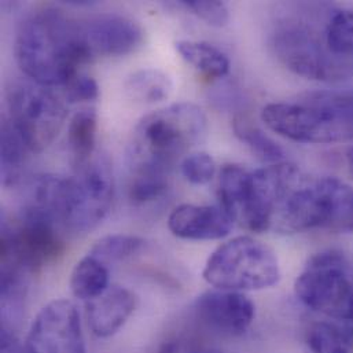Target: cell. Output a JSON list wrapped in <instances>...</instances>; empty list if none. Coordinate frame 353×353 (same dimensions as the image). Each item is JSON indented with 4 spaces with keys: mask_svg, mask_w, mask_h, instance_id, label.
Masks as SVG:
<instances>
[{
    "mask_svg": "<svg viewBox=\"0 0 353 353\" xmlns=\"http://www.w3.org/2000/svg\"><path fill=\"white\" fill-rule=\"evenodd\" d=\"M99 97V85L95 79L77 74L63 85V98L68 103L92 102Z\"/></svg>",
    "mask_w": 353,
    "mask_h": 353,
    "instance_id": "f1b7e54d",
    "label": "cell"
},
{
    "mask_svg": "<svg viewBox=\"0 0 353 353\" xmlns=\"http://www.w3.org/2000/svg\"><path fill=\"white\" fill-rule=\"evenodd\" d=\"M347 325H348V327H347V329H348V330H350V332H351V334H352V336H353V316H352V319H351V321H350V322H348V323H347Z\"/></svg>",
    "mask_w": 353,
    "mask_h": 353,
    "instance_id": "4dcf8cb0",
    "label": "cell"
},
{
    "mask_svg": "<svg viewBox=\"0 0 353 353\" xmlns=\"http://www.w3.org/2000/svg\"><path fill=\"white\" fill-rule=\"evenodd\" d=\"M194 312L212 330L225 336H241L252 326L256 308L241 292L216 289L196 299Z\"/></svg>",
    "mask_w": 353,
    "mask_h": 353,
    "instance_id": "4fadbf2b",
    "label": "cell"
},
{
    "mask_svg": "<svg viewBox=\"0 0 353 353\" xmlns=\"http://www.w3.org/2000/svg\"><path fill=\"white\" fill-rule=\"evenodd\" d=\"M232 131L235 137L263 161L272 164L283 163V149L249 117L242 114L235 116L232 120Z\"/></svg>",
    "mask_w": 353,
    "mask_h": 353,
    "instance_id": "7402d4cb",
    "label": "cell"
},
{
    "mask_svg": "<svg viewBox=\"0 0 353 353\" xmlns=\"http://www.w3.org/2000/svg\"><path fill=\"white\" fill-rule=\"evenodd\" d=\"M208 135L203 110L179 102L145 116L137 125L130 145L132 174L171 175L177 161L201 145Z\"/></svg>",
    "mask_w": 353,
    "mask_h": 353,
    "instance_id": "7a4b0ae2",
    "label": "cell"
},
{
    "mask_svg": "<svg viewBox=\"0 0 353 353\" xmlns=\"http://www.w3.org/2000/svg\"><path fill=\"white\" fill-rule=\"evenodd\" d=\"M143 246L145 241L139 236L116 234L99 239L91 249L90 254L108 265L109 263H116L132 257L141 252Z\"/></svg>",
    "mask_w": 353,
    "mask_h": 353,
    "instance_id": "cb8c5ba5",
    "label": "cell"
},
{
    "mask_svg": "<svg viewBox=\"0 0 353 353\" xmlns=\"http://www.w3.org/2000/svg\"><path fill=\"white\" fill-rule=\"evenodd\" d=\"M174 84L171 77L159 69H141L131 73L124 81L125 95L137 102L153 105L170 98Z\"/></svg>",
    "mask_w": 353,
    "mask_h": 353,
    "instance_id": "e0dca14e",
    "label": "cell"
},
{
    "mask_svg": "<svg viewBox=\"0 0 353 353\" xmlns=\"http://www.w3.org/2000/svg\"><path fill=\"white\" fill-rule=\"evenodd\" d=\"M109 288V270L101 260L88 254L74 265L70 275V290L76 299L88 303Z\"/></svg>",
    "mask_w": 353,
    "mask_h": 353,
    "instance_id": "d6986e66",
    "label": "cell"
},
{
    "mask_svg": "<svg viewBox=\"0 0 353 353\" xmlns=\"http://www.w3.org/2000/svg\"><path fill=\"white\" fill-rule=\"evenodd\" d=\"M329 48L341 57L353 58V12L343 11L336 14L326 30Z\"/></svg>",
    "mask_w": 353,
    "mask_h": 353,
    "instance_id": "484cf974",
    "label": "cell"
},
{
    "mask_svg": "<svg viewBox=\"0 0 353 353\" xmlns=\"http://www.w3.org/2000/svg\"><path fill=\"white\" fill-rule=\"evenodd\" d=\"M26 150L29 149L14 124L10 119L4 120L1 125V181L4 187H14L19 183Z\"/></svg>",
    "mask_w": 353,
    "mask_h": 353,
    "instance_id": "44dd1931",
    "label": "cell"
},
{
    "mask_svg": "<svg viewBox=\"0 0 353 353\" xmlns=\"http://www.w3.org/2000/svg\"><path fill=\"white\" fill-rule=\"evenodd\" d=\"M170 176L163 174H132L130 184V199L135 205L157 201L170 188Z\"/></svg>",
    "mask_w": 353,
    "mask_h": 353,
    "instance_id": "d4e9b609",
    "label": "cell"
},
{
    "mask_svg": "<svg viewBox=\"0 0 353 353\" xmlns=\"http://www.w3.org/2000/svg\"><path fill=\"white\" fill-rule=\"evenodd\" d=\"M175 46L180 57L208 79H223L228 74L230 59L217 47L194 40H180Z\"/></svg>",
    "mask_w": 353,
    "mask_h": 353,
    "instance_id": "ac0fdd59",
    "label": "cell"
},
{
    "mask_svg": "<svg viewBox=\"0 0 353 353\" xmlns=\"http://www.w3.org/2000/svg\"><path fill=\"white\" fill-rule=\"evenodd\" d=\"M263 123L275 134L300 143L329 145L353 139V120L304 95L299 102L270 103Z\"/></svg>",
    "mask_w": 353,
    "mask_h": 353,
    "instance_id": "52a82bcc",
    "label": "cell"
},
{
    "mask_svg": "<svg viewBox=\"0 0 353 353\" xmlns=\"http://www.w3.org/2000/svg\"><path fill=\"white\" fill-rule=\"evenodd\" d=\"M307 345L312 353H353V336L336 323L318 322L308 330Z\"/></svg>",
    "mask_w": 353,
    "mask_h": 353,
    "instance_id": "603a6c76",
    "label": "cell"
},
{
    "mask_svg": "<svg viewBox=\"0 0 353 353\" xmlns=\"http://www.w3.org/2000/svg\"><path fill=\"white\" fill-rule=\"evenodd\" d=\"M168 227L181 239L214 241L231 232L234 220L220 205L183 203L170 214Z\"/></svg>",
    "mask_w": 353,
    "mask_h": 353,
    "instance_id": "5bb4252c",
    "label": "cell"
},
{
    "mask_svg": "<svg viewBox=\"0 0 353 353\" xmlns=\"http://www.w3.org/2000/svg\"><path fill=\"white\" fill-rule=\"evenodd\" d=\"M57 223L34 216H19L12 224L3 223L1 267H11L32 275L54 263L65 250Z\"/></svg>",
    "mask_w": 353,
    "mask_h": 353,
    "instance_id": "30bf717a",
    "label": "cell"
},
{
    "mask_svg": "<svg viewBox=\"0 0 353 353\" xmlns=\"http://www.w3.org/2000/svg\"><path fill=\"white\" fill-rule=\"evenodd\" d=\"M250 183V172L239 165H224L219 175L217 196L219 205L236 223L248 196Z\"/></svg>",
    "mask_w": 353,
    "mask_h": 353,
    "instance_id": "ffe728a7",
    "label": "cell"
},
{
    "mask_svg": "<svg viewBox=\"0 0 353 353\" xmlns=\"http://www.w3.org/2000/svg\"><path fill=\"white\" fill-rule=\"evenodd\" d=\"M181 4L210 26L224 28L230 22V11L223 1L185 0L181 1Z\"/></svg>",
    "mask_w": 353,
    "mask_h": 353,
    "instance_id": "83f0119b",
    "label": "cell"
},
{
    "mask_svg": "<svg viewBox=\"0 0 353 353\" xmlns=\"http://www.w3.org/2000/svg\"><path fill=\"white\" fill-rule=\"evenodd\" d=\"M199 353H217V352H199Z\"/></svg>",
    "mask_w": 353,
    "mask_h": 353,
    "instance_id": "1f68e13d",
    "label": "cell"
},
{
    "mask_svg": "<svg viewBox=\"0 0 353 353\" xmlns=\"http://www.w3.org/2000/svg\"><path fill=\"white\" fill-rule=\"evenodd\" d=\"M272 47L278 59L293 73L308 80L336 83L353 77V58L334 54L326 39L301 23L281 26Z\"/></svg>",
    "mask_w": 353,
    "mask_h": 353,
    "instance_id": "ba28073f",
    "label": "cell"
},
{
    "mask_svg": "<svg viewBox=\"0 0 353 353\" xmlns=\"http://www.w3.org/2000/svg\"><path fill=\"white\" fill-rule=\"evenodd\" d=\"M347 161H348V167L351 170V174L353 175V146L347 153Z\"/></svg>",
    "mask_w": 353,
    "mask_h": 353,
    "instance_id": "f546056e",
    "label": "cell"
},
{
    "mask_svg": "<svg viewBox=\"0 0 353 353\" xmlns=\"http://www.w3.org/2000/svg\"><path fill=\"white\" fill-rule=\"evenodd\" d=\"M80 28L91 59L131 54L142 46L145 36L138 22L119 14H103L80 21Z\"/></svg>",
    "mask_w": 353,
    "mask_h": 353,
    "instance_id": "7c38bea8",
    "label": "cell"
},
{
    "mask_svg": "<svg viewBox=\"0 0 353 353\" xmlns=\"http://www.w3.org/2000/svg\"><path fill=\"white\" fill-rule=\"evenodd\" d=\"M138 299L127 288L110 286L97 299L87 304V322L91 332L98 337L116 334L131 318Z\"/></svg>",
    "mask_w": 353,
    "mask_h": 353,
    "instance_id": "9a60e30c",
    "label": "cell"
},
{
    "mask_svg": "<svg viewBox=\"0 0 353 353\" xmlns=\"http://www.w3.org/2000/svg\"><path fill=\"white\" fill-rule=\"evenodd\" d=\"M180 170L181 175L185 177L187 181L196 185H202L209 183L214 177L216 164L210 154L199 152L184 157Z\"/></svg>",
    "mask_w": 353,
    "mask_h": 353,
    "instance_id": "4316f807",
    "label": "cell"
},
{
    "mask_svg": "<svg viewBox=\"0 0 353 353\" xmlns=\"http://www.w3.org/2000/svg\"><path fill=\"white\" fill-rule=\"evenodd\" d=\"M297 299L329 318L350 322L353 316V263L337 250L310 259L294 285Z\"/></svg>",
    "mask_w": 353,
    "mask_h": 353,
    "instance_id": "8992f818",
    "label": "cell"
},
{
    "mask_svg": "<svg viewBox=\"0 0 353 353\" xmlns=\"http://www.w3.org/2000/svg\"><path fill=\"white\" fill-rule=\"evenodd\" d=\"M14 54L26 79L47 87H63L91 61L80 21L54 8L29 14L17 29Z\"/></svg>",
    "mask_w": 353,
    "mask_h": 353,
    "instance_id": "6da1fadb",
    "label": "cell"
},
{
    "mask_svg": "<svg viewBox=\"0 0 353 353\" xmlns=\"http://www.w3.org/2000/svg\"><path fill=\"white\" fill-rule=\"evenodd\" d=\"M98 132V114L95 109H81L69 123L68 146L74 171L87 165L95 153Z\"/></svg>",
    "mask_w": 353,
    "mask_h": 353,
    "instance_id": "2e32d148",
    "label": "cell"
},
{
    "mask_svg": "<svg viewBox=\"0 0 353 353\" xmlns=\"http://www.w3.org/2000/svg\"><path fill=\"white\" fill-rule=\"evenodd\" d=\"M114 195L112 163L106 154L94 159L66 179L61 224L76 232L95 228L109 213Z\"/></svg>",
    "mask_w": 353,
    "mask_h": 353,
    "instance_id": "9c48e42d",
    "label": "cell"
},
{
    "mask_svg": "<svg viewBox=\"0 0 353 353\" xmlns=\"http://www.w3.org/2000/svg\"><path fill=\"white\" fill-rule=\"evenodd\" d=\"M19 353H87L76 305L68 300H55L43 307Z\"/></svg>",
    "mask_w": 353,
    "mask_h": 353,
    "instance_id": "8fae6325",
    "label": "cell"
},
{
    "mask_svg": "<svg viewBox=\"0 0 353 353\" xmlns=\"http://www.w3.org/2000/svg\"><path fill=\"white\" fill-rule=\"evenodd\" d=\"M10 121L32 153H41L55 141L66 117V101L52 87L29 79L14 80L6 92Z\"/></svg>",
    "mask_w": 353,
    "mask_h": 353,
    "instance_id": "5b68a950",
    "label": "cell"
},
{
    "mask_svg": "<svg viewBox=\"0 0 353 353\" xmlns=\"http://www.w3.org/2000/svg\"><path fill=\"white\" fill-rule=\"evenodd\" d=\"M272 228L282 232H353V187L339 177L293 179L281 198Z\"/></svg>",
    "mask_w": 353,
    "mask_h": 353,
    "instance_id": "3957f363",
    "label": "cell"
},
{
    "mask_svg": "<svg viewBox=\"0 0 353 353\" xmlns=\"http://www.w3.org/2000/svg\"><path fill=\"white\" fill-rule=\"evenodd\" d=\"M202 276L216 289L242 293L275 286L281 267L268 245L252 236H236L210 254Z\"/></svg>",
    "mask_w": 353,
    "mask_h": 353,
    "instance_id": "277c9868",
    "label": "cell"
}]
</instances>
